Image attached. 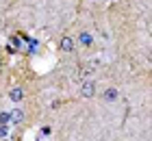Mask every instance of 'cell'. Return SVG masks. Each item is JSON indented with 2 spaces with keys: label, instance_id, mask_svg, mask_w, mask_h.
<instances>
[{
  "label": "cell",
  "instance_id": "cell-1",
  "mask_svg": "<svg viewBox=\"0 0 152 141\" xmlns=\"http://www.w3.org/2000/svg\"><path fill=\"white\" fill-rule=\"evenodd\" d=\"M96 94V85L94 83H85V85H83V96H85V98H91Z\"/></svg>",
  "mask_w": 152,
  "mask_h": 141
},
{
  "label": "cell",
  "instance_id": "cell-2",
  "mask_svg": "<svg viewBox=\"0 0 152 141\" xmlns=\"http://www.w3.org/2000/svg\"><path fill=\"white\" fill-rule=\"evenodd\" d=\"M9 96H11V100H13V102H20V100L24 98V91L20 89V87H15V89H11V94H9Z\"/></svg>",
  "mask_w": 152,
  "mask_h": 141
},
{
  "label": "cell",
  "instance_id": "cell-3",
  "mask_svg": "<svg viewBox=\"0 0 152 141\" xmlns=\"http://www.w3.org/2000/svg\"><path fill=\"white\" fill-rule=\"evenodd\" d=\"M22 117H24V115H22V111H13V113H11L13 124H20V122H22Z\"/></svg>",
  "mask_w": 152,
  "mask_h": 141
},
{
  "label": "cell",
  "instance_id": "cell-4",
  "mask_svg": "<svg viewBox=\"0 0 152 141\" xmlns=\"http://www.w3.org/2000/svg\"><path fill=\"white\" fill-rule=\"evenodd\" d=\"M61 48H63L65 52H70V50H72V39H70V37H65L63 41H61Z\"/></svg>",
  "mask_w": 152,
  "mask_h": 141
},
{
  "label": "cell",
  "instance_id": "cell-5",
  "mask_svg": "<svg viewBox=\"0 0 152 141\" xmlns=\"http://www.w3.org/2000/svg\"><path fill=\"white\" fill-rule=\"evenodd\" d=\"M4 141H20V139H15V137H9V139H4Z\"/></svg>",
  "mask_w": 152,
  "mask_h": 141
},
{
  "label": "cell",
  "instance_id": "cell-6",
  "mask_svg": "<svg viewBox=\"0 0 152 141\" xmlns=\"http://www.w3.org/2000/svg\"><path fill=\"white\" fill-rule=\"evenodd\" d=\"M0 65H2V56H0Z\"/></svg>",
  "mask_w": 152,
  "mask_h": 141
}]
</instances>
